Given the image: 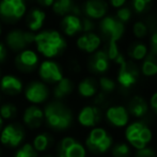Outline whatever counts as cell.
Wrapping results in <instances>:
<instances>
[{"label":"cell","mask_w":157,"mask_h":157,"mask_svg":"<svg viewBox=\"0 0 157 157\" xmlns=\"http://www.w3.org/2000/svg\"><path fill=\"white\" fill-rule=\"evenodd\" d=\"M109 1H110V4H111L113 8L120 9L125 4L126 0H109Z\"/></svg>","instance_id":"42"},{"label":"cell","mask_w":157,"mask_h":157,"mask_svg":"<svg viewBox=\"0 0 157 157\" xmlns=\"http://www.w3.org/2000/svg\"><path fill=\"white\" fill-rule=\"evenodd\" d=\"M151 49L152 54L157 57V31H155L151 36Z\"/></svg>","instance_id":"40"},{"label":"cell","mask_w":157,"mask_h":157,"mask_svg":"<svg viewBox=\"0 0 157 157\" xmlns=\"http://www.w3.org/2000/svg\"><path fill=\"white\" fill-rule=\"evenodd\" d=\"M101 37L94 32H87L82 33L80 36L77 39L76 45L81 52H85L87 54H94L98 49L101 45Z\"/></svg>","instance_id":"20"},{"label":"cell","mask_w":157,"mask_h":157,"mask_svg":"<svg viewBox=\"0 0 157 157\" xmlns=\"http://www.w3.org/2000/svg\"><path fill=\"white\" fill-rule=\"evenodd\" d=\"M135 157H157V153L153 147L147 145V147L135 152Z\"/></svg>","instance_id":"36"},{"label":"cell","mask_w":157,"mask_h":157,"mask_svg":"<svg viewBox=\"0 0 157 157\" xmlns=\"http://www.w3.org/2000/svg\"><path fill=\"white\" fill-rule=\"evenodd\" d=\"M113 138L105 127L96 126L89 130L83 141L88 152L94 155H103L110 151L113 145Z\"/></svg>","instance_id":"3"},{"label":"cell","mask_w":157,"mask_h":157,"mask_svg":"<svg viewBox=\"0 0 157 157\" xmlns=\"http://www.w3.org/2000/svg\"><path fill=\"white\" fill-rule=\"evenodd\" d=\"M0 77H1V76H0Z\"/></svg>","instance_id":"48"},{"label":"cell","mask_w":157,"mask_h":157,"mask_svg":"<svg viewBox=\"0 0 157 157\" xmlns=\"http://www.w3.org/2000/svg\"><path fill=\"white\" fill-rule=\"evenodd\" d=\"M81 23H82V32L83 33L92 32V30H93V28H94V24H93V21H92V19L86 17V18L81 19Z\"/></svg>","instance_id":"37"},{"label":"cell","mask_w":157,"mask_h":157,"mask_svg":"<svg viewBox=\"0 0 157 157\" xmlns=\"http://www.w3.org/2000/svg\"><path fill=\"white\" fill-rule=\"evenodd\" d=\"M34 44L37 52L49 60L61 55L66 48V41L61 32L52 29L34 34Z\"/></svg>","instance_id":"2"},{"label":"cell","mask_w":157,"mask_h":157,"mask_svg":"<svg viewBox=\"0 0 157 157\" xmlns=\"http://www.w3.org/2000/svg\"><path fill=\"white\" fill-rule=\"evenodd\" d=\"M36 2L42 8H49L54 4L55 0H36Z\"/></svg>","instance_id":"41"},{"label":"cell","mask_w":157,"mask_h":157,"mask_svg":"<svg viewBox=\"0 0 157 157\" xmlns=\"http://www.w3.org/2000/svg\"><path fill=\"white\" fill-rule=\"evenodd\" d=\"M110 66V60L105 50H96L89 60V68L94 74L104 75Z\"/></svg>","instance_id":"18"},{"label":"cell","mask_w":157,"mask_h":157,"mask_svg":"<svg viewBox=\"0 0 157 157\" xmlns=\"http://www.w3.org/2000/svg\"><path fill=\"white\" fill-rule=\"evenodd\" d=\"M33 149L37 154L50 153V150L55 145V138L48 130H37L30 141Z\"/></svg>","instance_id":"17"},{"label":"cell","mask_w":157,"mask_h":157,"mask_svg":"<svg viewBox=\"0 0 157 157\" xmlns=\"http://www.w3.org/2000/svg\"><path fill=\"white\" fill-rule=\"evenodd\" d=\"M126 109L130 117H134L136 119H142L147 114L150 106L144 97L140 96V95H135L128 101Z\"/></svg>","instance_id":"21"},{"label":"cell","mask_w":157,"mask_h":157,"mask_svg":"<svg viewBox=\"0 0 157 157\" xmlns=\"http://www.w3.org/2000/svg\"><path fill=\"white\" fill-rule=\"evenodd\" d=\"M83 13L90 19H101L105 17L108 6L104 0H87L82 6Z\"/></svg>","instance_id":"19"},{"label":"cell","mask_w":157,"mask_h":157,"mask_svg":"<svg viewBox=\"0 0 157 157\" xmlns=\"http://www.w3.org/2000/svg\"><path fill=\"white\" fill-rule=\"evenodd\" d=\"M21 124L26 129L39 130L44 126L43 107L36 105H28L23 109L21 114Z\"/></svg>","instance_id":"11"},{"label":"cell","mask_w":157,"mask_h":157,"mask_svg":"<svg viewBox=\"0 0 157 157\" xmlns=\"http://www.w3.org/2000/svg\"><path fill=\"white\" fill-rule=\"evenodd\" d=\"M41 157H55L54 154H52V153H46V154H44L43 156H41Z\"/></svg>","instance_id":"43"},{"label":"cell","mask_w":157,"mask_h":157,"mask_svg":"<svg viewBox=\"0 0 157 157\" xmlns=\"http://www.w3.org/2000/svg\"><path fill=\"white\" fill-rule=\"evenodd\" d=\"M32 43H34V33L23 29H13L6 36V46L16 52L27 49Z\"/></svg>","instance_id":"10"},{"label":"cell","mask_w":157,"mask_h":157,"mask_svg":"<svg viewBox=\"0 0 157 157\" xmlns=\"http://www.w3.org/2000/svg\"><path fill=\"white\" fill-rule=\"evenodd\" d=\"M103 113L101 107L95 105H86L79 109L76 114V121L83 128H93L99 125Z\"/></svg>","instance_id":"12"},{"label":"cell","mask_w":157,"mask_h":157,"mask_svg":"<svg viewBox=\"0 0 157 157\" xmlns=\"http://www.w3.org/2000/svg\"><path fill=\"white\" fill-rule=\"evenodd\" d=\"M55 157H88V151L83 142L76 137L65 135L57 142Z\"/></svg>","instance_id":"5"},{"label":"cell","mask_w":157,"mask_h":157,"mask_svg":"<svg viewBox=\"0 0 157 157\" xmlns=\"http://www.w3.org/2000/svg\"><path fill=\"white\" fill-rule=\"evenodd\" d=\"M26 12V0H0V17L3 21H19L25 16Z\"/></svg>","instance_id":"8"},{"label":"cell","mask_w":157,"mask_h":157,"mask_svg":"<svg viewBox=\"0 0 157 157\" xmlns=\"http://www.w3.org/2000/svg\"><path fill=\"white\" fill-rule=\"evenodd\" d=\"M112 157H130L132 155V147L127 142H117L110 149Z\"/></svg>","instance_id":"30"},{"label":"cell","mask_w":157,"mask_h":157,"mask_svg":"<svg viewBox=\"0 0 157 157\" xmlns=\"http://www.w3.org/2000/svg\"><path fill=\"white\" fill-rule=\"evenodd\" d=\"M0 104H1V93H0Z\"/></svg>","instance_id":"47"},{"label":"cell","mask_w":157,"mask_h":157,"mask_svg":"<svg viewBox=\"0 0 157 157\" xmlns=\"http://www.w3.org/2000/svg\"><path fill=\"white\" fill-rule=\"evenodd\" d=\"M24 82L18 76L6 74L0 77V93L9 97H15L23 94Z\"/></svg>","instance_id":"16"},{"label":"cell","mask_w":157,"mask_h":157,"mask_svg":"<svg viewBox=\"0 0 157 157\" xmlns=\"http://www.w3.org/2000/svg\"><path fill=\"white\" fill-rule=\"evenodd\" d=\"M52 6L55 14L62 17L68 14L76 15V16L80 14V10L78 6H76L74 0H55Z\"/></svg>","instance_id":"26"},{"label":"cell","mask_w":157,"mask_h":157,"mask_svg":"<svg viewBox=\"0 0 157 157\" xmlns=\"http://www.w3.org/2000/svg\"><path fill=\"white\" fill-rule=\"evenodd\" d=\"M2 34V26H1V21H0V35Z\"/></svg>","instance_id":"45"},{"label":"cell","mask_w":157,"mask_h":157,"mask_svg":"<svg viewBox=\"0 0 157 157\" xmlns=\"http://www.w3.org/2000/svg\"><path fill=\"white\" fill-rule=\"evenodd\" d=\"M6 56H8V47L4 43L0 42V63L6 61Z\"/></svg>","instance_id":"38"},{"label":"cell","mask_w":157,"mask_h":157,"mask_svg":"<svg viewBox=\"0 0 157 157\" xmlns=\"http://www.w3.org/2000/svg\"><path fill=\"white\" fill-rule=\"evenodd\" d=\"M46 19V13L40 8H34L28 13L26 17V25L28 27V31L37 32L42 29Z\"/></svg>","instance_id":"24"},{"label":"cell","mask_w":157,"mask_h":157,"mask_svg":"<svg viewBox=\"0 0 157 157\" xmlns=\"http://www.w3.org/2000/svg\"><path fill=\"white\" fill-rule=\"evenodd\" d=\"M14 62L17 70L23 73H30L37 68L40 64V57L36 52L27 48L17 52Z\"/></svg>","instance_id":"14"},{"label":"cell","mask_w":157,"mask_h":157,"mask_svg":"<svg viewBox=\"0 0 157 157\" xmlns=\"http://www.w3.org/2000/svg\"><path fill=\"white\" fill-rule=\"evenodd\" d=\"M75 85L73 80L68 77H63L59 82H57L54 86L52 90V94L54 96L55 101H63L65 98H67L70 95L74 92Z\"/></svg>","instance_id":"22"},{"label":"cell","mask_w":157,"mask_h":157,"mask_svg":"<svg viewBox=\"0 0 157 157\" xmlns=\"http://www.w3.org/2000/svg\"><path fill=\"white\" fill-rule=\"evenodd\" d=\"M37 75H39L40 80L43 81L47 86H55L64 77L62 67L60 64L57 61L49 60V59H46L39 64Z\"/></svg>","instance_id":"7"},{"label":"cell","mask_w":157,"mask_h":157,"mask_svg":"<svg viewBox=\"0 0 157 157\" xmlns=\"http://www.w3.org/2000/svg\"><path fill=\"white\" fill-rule=\"evenodd\" d=\"M141 73L145 77H154L157 75V57L155 55L147 54L142 60L141 64Z\"/></svg>","instance_id":"28"},{"label":"cell","mask_w":157,"mask_h":157,"mask_svg":"<svg viewBox=\"0 0 157 157\" xmlns=\"http://www.w3.org/2000/svg\"><path fill=\"white\" fill-rule=\"evenodd\" d=\"M153 0H132V6L137 13H144L149 10Z\"/></svg>","instance_id":"35"},{"label":"cell","mask_w":157,"mask_h":157,"mask_svg":"<svg viewBox=\"0 0 157 157\" xmlns=\"http://www.w3.org/2000/svg\"><path fill=\"white\" fill-rule=\"evenodd\" d=\"M147 54L149 52H147V45L140 42L134 43L128 49V56L132 59V61H142Z\"/></svg>","instance_id":"29"},{"label":"cell","mask_w":157,"mask_h":157,"mask_svg":"<svg viewBox=\"0 0 157 157\" xmlns=\"http://www.w3.org/2000/svg\"><path fill=\"white\" fill-rule=\"evenodd\" d=\"M99 30L105 37L109 39V42H118L123 36L125 31L124 24L119 21L116 17L105 16L99 23Z\"/></svg>","instance_id":"13"},{"label":"cell","mask_w":157,"mask_h":157,"mask_svg":"<svg viewBox=\"0 0 157 157\" xmlns=\"http://www.w3.org/2000/svg\"><path fill=\"white\" fill-rule=\"evenodd\" d=\"M149 106H150V108L155 112V114L157 116V91L152 95L151 98H150Z\"/></svg>","instance_id":"39"},{"label":"cell","mask_w":157,"mask_h":157,"mask_svg":"<svg viewBox=\"0 0 157 157\" xmlns=\"http://www.w3.org/2000/svg\"><path fill=\"white\" fill-rule=\"evenodd\" d=\"M119 65L120 67L117 76V81L123 89H130L132 86L136 85L139 79L140 72L138 66L134 61L126 60L125 58L119 63Z\"/></svg>","instance_id":"9"},{"label":"cell","mask_w":157,"mask_h":157,"mask_svg":"<svg viewBox=\"0 0 157 157\" xmlns=\"http://www.w3.org/2000/svg\"><path fill=\"white\" fill-rule=\"evenodd\" d=\"M25 101L29 105L44 106L49 101L52 90L46 83L41 80H31L25 86L23 91Z\"/></svg>","instance_id":"6"},{"label":"cell","mask_w":157,"mask_h":157,"mask_svg":"<svg viewBox=\"0 0 157 157\" xmlns=\"http://www.w3.org/2000/svg\"><path fill=\"white\" fill-rule=\"evenodd\" d=\"M98 91V83L93 77H86L77 85V93L82 98H93Z\"/></svg>","instance_id":"25"},{"label":"cell","mask_w":157,"mask_h":157,"mask_svg":"<svg viewBox=\"0 0 157 157\" xmlns=\"http://www.w3.org/2000/svg\"><path fill=\"white\" fill-rule=\"evenodd\" d=\"M116 18L118 19L119 21H121L122 24H125L132 18V11H130L129 8L127 6H122V8L118 9L117 11V15Z\"/></svg>","instance_id":"34"},{"label":"cell","mask_w":157,"mask_h":157,"mask_svg":"<svg viewBox=\"0 0 157 157\" xmlns=\"http://www.w3.org/2000/svg\"><path fill=\"white\" fill-rule=\"evenodd\" d=\"M60 27L64 34L67 35V36H74L78 33L82 32L81 18L73 14H68L62 17Z\"/></svg>","instance_id":"23"},{"label":"cell","mask_w":157,"mask_h":157,"mask_svg":"<svg viewBox=\"0 0 157 157\" xmlns=\"http://www.w3.org/2000/svg\"><path fill=\"white\" fill-rule=\"evenodd\" d=\"M2 150H3V149L0 147V157H2Z\"/></svg>","instance_id":"46"},{"label":"cell","mask_w":157,"mask_h":157,"mask_svg":"<svg viewBox=\"0 0 157 157\" xmlns=\"http://www.w3.org/2000/svg\"><path fill=\"white\" fill-rule=\"evenodd\" d=\"M27 129L16 121L4 123L0 130V147L9 151H15L26 142Z\"/></svg>","instance_id":"4"},{"label":"cell","mask_w":157,"mask_h":157,"mask_svg":"<svg viewBox=\"0 0 157 157\" xmlns=\"http://www.w3.org/2000/svg\"><path fill=\"white\" fill-rule=\"evenodd\" d=\"M44 125L52 132H65L74 124V112L60 101H49L43 106Z\"/></svg>","instance_id":"1"},{"label":"cell","mask_w":157,"mask_h":157,"mask_svg":"<svg viewBox=\"0 0 157 157\" xmlns=\"http://www.w3.org/2000/svg\"><path fill=\"white\" fill-rule=\"evenodd\" d=\"M97 83H98V89L101 90V92L105 93L106 95L112 93L117 89L116 81L112 78H110V77L105 76V75H101L99 77V79L97 80Z\"/></svg>","instance_id":"31"},{"label":"cell","mask_w":157,"mask_h":157,"mask_svg":"<svg viewBox=\"0 0 157 157\" xmlns=\"http://www.w3.org/2000/svg\"><path fill=\"white\" fill-rule=\"evenodd\" d=\"M19 109L13 101H3L0 104V117L4 123L13 122L18 117Z\"/></svg>","instance_id":"27"},{"label":"cell","mask_w":157,"mask_h":157,"mask_svg":"<svg viewBox=\"0 0 157 157\" xmlns=\"http://www.w3.org/2000/svg\"><path fill=\"white\" fill-rule=\"evenodd\" d=\"M104 116H105V119L110 125L117 128L126 127V125L129 123L130 119V116L126 107L122 105L109 106L106 109Z\"/></svg>","instance_id":"15"},{"label":"cell","mask_w":157,"mask_h":157,"mask_svg":"<svg viewBox=\"0 0 157 157\" xmlns=\"http://www.w3.org/2000/svg\"><path fill=\"white\" fill-rule=\"evenodd\" d=\"M149 28L143 21H136L132 26V33L137 39H143L147 34Z\"/></svg>","instance_id":"33"},{"label":"cell","mask_w":157,"mask_h":157,"mask_svg":"<svg viewBox=\"0 0 157 157\" xmlns=\"http://www.w3.org/2000/svg\"><path fill=\"white\" fill-rule=\"evenodd\" d=\"M3 125H4V121L1 119V117H0V130H1V128L3 127Z\"/></svg>","instance_id":"44"},{"label":"cell","mask_w":157,"mask_h":157,"mask_svg":"<svg viewBox=\"0 0 157 157\" xmlns=\"http://www.w3.org/2000/svg\"><path fill=\"white\" fill-rule=\"evenodd\" d=\"M13 157H40V155L33 149L31 143L26 141L18 149L15 150L13 153Z\"/></svg>","instance_id":"32"}]
</instances>
